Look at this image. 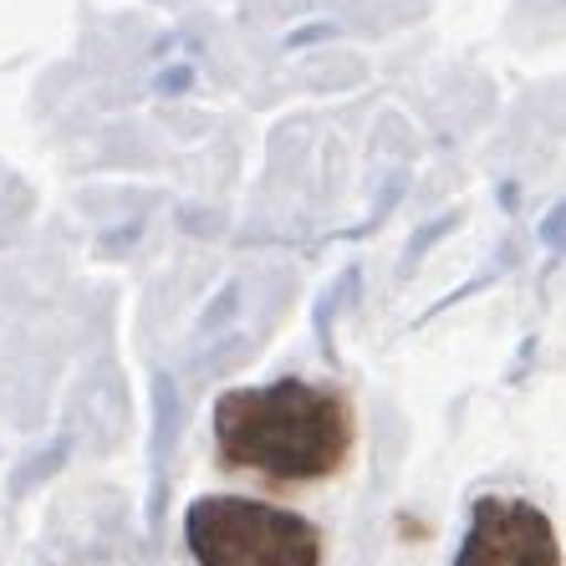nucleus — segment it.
<instances>
[{"label":"nucleus","mask_w":566,"mask_h":566,"mask_svg":"<svg viewBox=\"0 0 566 566\" xmlns=\"http://www.w3.org/2000/svg\"><path fill=\"white\" fill-rule=\"evenodd\" d=\"M454 566H562L552 515L515 495H480Z\"/></svg>","instance_id":"nucleus-3"},{"label":"nucleus","mask_w":566,"mask_h":566,"mask_svg":"<svg viewBox=\"0 0 566 566\" xmlns=\"http://www.w3.org/2000/svg\"><path fill=\"white\" fill-rule=\"evenodd\" d=\"M353 444V403L322 382L281 378L265 388H230L214 403L220 470L255 474L265 485H322L347 470Z\"/></svg>","instance_id":"nucleus-1"},{"label":"nucleus","mask_w":566,"mask_h":566,"mask_svg":"<svg viewBox=\"0 0 566 566\" xmlns=\"http://www.w3.org/2000/svg\"><path fill=\"white\" fill-rule=\"evenodd\" d=\"M199 566H322V531L296 511L245 495H205L185 515Z\"/></svg>","instance_id":"nucleus-2"}]
</instances>
